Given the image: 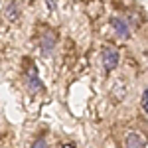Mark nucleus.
<instances>
[{
  "label": "nucleus",
  "instance_id": "obj_1",
  "mask_svg": "<svg viewBox=\"0 0 148 148\" xmlns=\"http://www.w3.org/2000/svg\"><path fill=\"white\" fill-rule=\"evenodd\" d=\"M119 59H121V53L119 49L113 46H105L101 49V63H103V69L105 73H111L113 69H116L119 65Z\"/></svg>",
  "mask_w": 148,
  "mask_h": 148
},
{
  "label": "nucleus",
  "instance_id": "obj_2",
  "mask_svg": "<svg viewBox=\"0 0 148 148\" xmlns=\"http://www.w3.org/2000/svg\"><path fill=\"white\" fill-rule=\"evenodd\" d=\"M26 89H28V93H32V95H36V93H40L44 89V83H42L40 75H38V67H36L32 61L28 63V69H26Z\"/></svg>",
  "mask_w": 148,
  "mask_h": 148
},
{
  "label": "nucleus",
  "instance_id": "obj_3",
  "mask_svg": "<svg viewBox=\"0 0 148 148\" xmlns=\"http://www.w3.org/2000/svg\"><path fill=\"white\" fill-rule=\"evenodd\" d=\"M111 28L114 30V34L119 36L121 40H130V26L125 18H111Z\"/></svg>",
  "mask_w": 148,
  "mask_h": 148
},
{
  "label": "nucleus",
  "instance_id": "obj_4",
  "mask_svg": "<svg viewBox=\"0 0 148 148\" xmlns=\"http://www.w3.org/2000/svg\"><path fill=\"white\" fill-rule=\"evenodd\" d=\"M125 148H148L146 138L136 130H128L125 136Z\"/></svg>",
  "mask_w": 148,
  "mask_h": 148
},
{
  "label": "nucleus",
  "instance_id": "obj_5",
  "mask_svg": "<svg viewBox=\"0 0 148 148\" xmlns=\"http://www.w3.org/2000/svg\"><path fill=\"white\" fill-rule=\"evenodd\" d=\"M2 16H4L6 22H10V24L18 22V20H20V6H18V2H16V0H10L8 6L2 12Z\"/></svg>",
  "mask_w": 148,
  "mask_h": 148
},
{
  "label": "nucleus",
  "instance_id": "obj_6",
  "mask_svg": "<svg viewBox=\"0 0 148 148\" xmlns=\"http://www.w3.org/2000/svg\"><path fill=\"white\" fill-rule=\"evenodd\" d=\"M53 46H56V36H53V32L47 30L46 36H44V40H42V49H44V53H49V51L53 49Z\"/></svg>",
  "mask_w": 148,
  "mask_h": 148
},
{
  "label": "nucleus",
  "instance_id": "obj_7",
  "mask_svg": "<svg viewBox=\"0 0 148 148\" xmlns=\"http://www.w3.org/2000/svg\"><path fill=\"white\" fill-rule=\"evenodd\" d=\"M32 148H47V140H46V136H38V138L34 140Z\"/></svg>",
  "mask_w": 148,
  "mask_h": 148
},
{
  "label": "nucleus",
  "instance_id": "obj_8",
  "mask_svg": "<svg viewBox=\"0 0 148 148\" xmlns=\"http://www.w3.org/2000/svg\"><path fill=\"white\" fill-rule=\"evenodd\" d=\"M142 109L148 113V91H144V95H142Z\"/></svg>",
  "mask_w": 148,
  "mask_h": 148
},
{
  "label": "nucleus",
  "instance_id": "obj_9",
  "mask_svg": "<svg viewBox=\"0 0 148 148\" xmlns=\"http://www.w3.org/2000/svg\"><path fill=\"white\" fill-rule=\"evenodd\" d=\"M59 148H77V146H75V144H71V142H67V144H61Z\"/></svg>",
  "mask_w": 148,
  "mask_h": 148
}]
</instances>
